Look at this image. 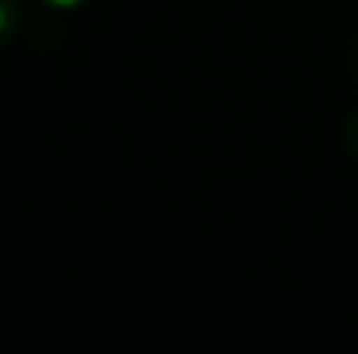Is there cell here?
<instances>
[{"mask_svg":"<svg viewBox=\"0 0 358 354\" xmlns=\"http://www.w3.org/2000/svg\"><path fill=\"white\" fill-rule=\"evenodd\" d=\"M49 3H56V7H73V3H80V0H49Z\"/></svg>","mask_w":358,"mask_h":354,"instance_id":"obj_1","label":"cell"},{"mask_svg":"<svg viewBox=\"0 0 358 354\" xmlns=\"http://www.w3.org/2000/svg\"><path fill=\"white\" fill-rule=\"evenodd\" d=\"M0 28H3V7H0Z\"/></svg>","mask_w":358,"mask_h":354,"instance_id":"obj_2","label":"cell"}]
</instances>
